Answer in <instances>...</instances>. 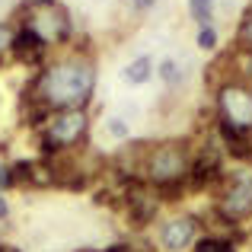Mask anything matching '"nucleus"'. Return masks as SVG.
<instances>
[{"label": "nucleus", "instance_id": "4468645a", "mask_svg": "<svg viewBox=\"0 0 252 252\" xmlns=\"http://www.w3.org/2000/svg\"><path fill=\"white\" fill-rule=\"evenodd\" d=\"M157 74H160V80L166 86H176L182 80V67H179L176 58H166V61H160V67H157Z\"/></svg>", "mask_w": 252, "mask_h": 252}, {"label": "nucleus", "instance_id": "20e7f679", "mask_svg": "<svg viewBox=\"0 0 252 252\" xmlns=\"http://www.w3.org/2000/svg\"><path fill=\"white\" fill-rule=\"evenodd\" d=\"M217 198L214 208L227 217L230 223L243 227L246 220H252V166L240 163L236 169H227V176L217 185Z\"/></svg>", "mask_w": 252, "mask_h": 252}, {"label": "nucleus", "instance_id": "2eb2a0df", "mask_svg": "<svg viewBox=\"0 0 252 252\" xmlns=\"http://www.w3.org/2000/svg\"><path fill=\"white\" fill-rule=\"evenodd\" d=\"M195 45H198L201 51H214V48H217V29H214V26H198Z\"/></svg>", "mask_w": 252, "mask_h": 252}, {"label": "nucleus", "instance_id": "7ed1b4c3", "mask_svg": "<svg viewBox=\"0 0 252 252\" xmlns=\"http://www.w3.org/2000/svg\"><path fill=\"white\" fill-rule=\"evenodd\" d=\"M35 134H38V147H42L45 157L70 154V150H77V144H86V134H90V115H86V109L51 112Z\"/></svg>", "mask_w": 252, "mask_h": 252}, {"label": "nucleus", "instance_id": "f257e3e1", "mask_svg": "<svg viewBox=\"0 0 252 252\" xmlns=\"http://www.w3.org/2000/svg\"><path fill=\"white\" fill-rule=\"evenodd\" d=\"M96 93V64L86 51H74L67 58L45 64L26 86V109L42 112H64V109H86Z\"/></svg>", "mask_w": 252, "mask_h": 252}, {"label": "nucleus", "instance_id": "39448f33", "mask_svg": "<svg viewBox=\"0 0 252 252\" xmlns=\"http://www.w3.org/2000/svg\"><path fill=\"white\" fill-rule=\"evenodd\" d=\"M214 118L252 134V86L240 77H227L214 86Z\"/></svg>", "mask_w": 252, "mask_h": 252}, {"label": "nucleus", "instance_id": "412c9836", "mask_svg": "<svg viewBox=\"0 0 252 252\" xmlns=\"http://www.w3.org/2000/svg\"><path fill=\"white\" fill-rule=\"evenodd\" d=\"M154 3H157V0H131V6H134V10H150Z\"/></svg>", "mask_w": 252, "mask_h": 252}, {"label": "nucleus", "instance_id": "6ab92c4d", "mask_svg": "<svg viewBox=\"0 0 252 252\" xmlns=\"http://www.w3.org/2000/svg\"><path fill=\"white\" fill-rule=\"evenodd\" d=\"M13 185H16V176H13V163H3V160H0V195H3V191H10Z\"/></svg>", "mask_w": 252, "mask_h": 252}, {"label": "nucleus", "instance_id": "4be33fe9", "mask_svg": "<svg viewBox=\"0 0 252 252\" xmlns=\"http://www.w3.org/2000/svg\"><path fill=\"white\" fill-rule=\"evenodd\" d=\"M0 252H19V249H13V246H6V243H0Z\"/></svg>", "mask_w": 252, "mask_h": 252}, {"label": "nucleus", "instance_id": "f8f14e48", "mask_svg": "<svg viewBox=\"0 0 252 252\" xmlns=\"http://www.w3.org/2000/svg\"><path fill=\"white\" fill-rule=\"evenodd\" d=\"M189 13L198 26H211V19H214V0H189Z\"/></svg>", "mask_w": 252, "mask_h": 252}, {"label": "nucleus", "instance_id": "dca6fc26", "mask_svg": "<svg viewBox=\"0 0 252 252\" xmlns=\"http://www.w3.org/2000/svg\"><path fill=\"white\" fill-rule=\"evenodd\" d=\"M105 131H109L112 137H118V141H128V134H131V128H128V122L125 118H118V115H112V118H105Z\"/></svg>", "mask_w": 252, "mask_h": 252}, {"label": "nucleus", "instance_id": "f3484780", "mask_svg": "<svg viewBox=\"0 0 252 252\" xmlns=\"http://www.w3.org/2000/svg\"><path fill=\"white\" fill-rule=\"evenodd\" d=\"M240 80H246L252 86V51H240V64H236V74Z\"/></svg>", "mask_w": 252, "mask_h": 252}, {"label": "nucleus", "instance_id": "9d476101", "mask_svg": "<svg viewBox=\"0 0 252 252\" xmlns=\"http://www.w3.org/2000/svg\"><path fill=\"white\" fill-rule=\"evenodd\" d=\"M150 77H154V58H147V55H141V58H134V61H128V64H125V70H122V80L131 83V86L147 83Z\"/></svg>", "mask_w": 252, "mask_h": 252}, {"label": "nucleus", "instance_id": "5701e85b", "mask_svg": "<svg viewBox=\"0 0 252 252\" xmlns=\"http://www.w3.org/2000/svg\"><path fill=\"white\" fill-rule=\"evenodd\" d=\"M0 3H3V0H0Z\"/></svg>", "mask_w": 252, "mask_h": 252}, {"label": "nucleus", "instance_id": "1a4fd4ad", "mask_svg": "<svg viewBox=\"0 0 252 252\" xmlns=\"http://www.w3.org/2000/svg\"><path fill=\"white\" fill-rule=\"evenodd\" d=\"M10 55L16 58L19 64H26V67H45V55H48V45H45L32 29H26V26H23V29L16 32V38H13Z\"/></svg>", "mask_w": 252, "mask_h": 252}, {"label": "nucleus", "instance_id": "a211bd4d", "mask_svg": "<svg viewBox=\"0 0 252 252\" xmlns=\"http://www.w3.org/2000/svg\"><path fill=\"white\" fill-rule=\"evenodd\" d=\"M13 38H16V29H13L10 23H0V58H3V55H10Z\"/></svg>", "mask_w": 252, "mask_h": 252}, {"label": "nucleus", "instance_id": "aec40b11", "mask_svg": "<svg viewBox=\"0 0 252 252\" xmlns=\"http://www.w3.org/2000/svg\"><path fill=\"white\" fill-rule=\"evenodd\" d=\"M10 220V204H6V198L0 195V223H6Z\"/></svg>", "mask_w": 252, "mask_h": 252}, {"label": "nucleus", "instance_id": "423d86ee", "mask_svg": "<svg viewBox=\"0 0 252 252\" xmlns=\"http://www.w3.org/2000/svg\"><path fill=\"white\" fill-rule=\"evenodd\" d=\"M26 29H32L38 38H42L48 48H58V45H67L74 38V23H70V13L61 10L58 3H29L26 6Z\"/></svg>", "mask_w": 252, "mask_h": 252}, {"label": "nucleus", "instance_id": "0eeeda50", "mask_svg": "<svg viewBox=\"0 0 252 252\" xmlns=\"http://www.w3.org/2000/svg\"><path fill=\"white\" fill-rule=\"evenodd\" d=\"M223 176H227V166H223V147H220V141H217V134H208L198 147H191L189 191L217 189Z\"/></svg>", "mask_w": 252, "mask_h": 252}, {"label": "nucleus", "instance_id": "6e6552de", "mask_svg": "<svg viewBox=\"0 0 252 252\" xmlns=\"http://www.w3.org/2000/svg\"><path fill=\"white\" fill-rule=\"evenodd\" d=\"M201 227L198 214H172L157 227V246L163 252H189L201 236Z\"/></svg>", "mask_w": 252, "mask_h": 252}, {"label": "nucleus", "instance_id": "ddd939ff", "mask_svg": "<svg viewBox=\"0 0 252 252\" xmlns=\"http://www.w3.org/2000/svg\"><path fill=\"white\" fill-rule=\"evenodd\" d=\"M236 51H252V10L236 26Z\"/></svg>", "mask_w": 252, "mask_h": 252}, {"label": "nucleus", "instance_id": "f03ea898", "mask_svg": "<svg viewBox=\"0 0 252 252\" xmlns=\"http://www.w3.org/2000/svg\"><path fill=\"white\" fill-rule=\"evenodd\" d=\"M189 169H191V144L172 137V141H160L147 147L141 179L154 185L160 201H179L189 191Z\"/></svg>", "mask_w": 252, "mask_h": 252}, {"label": "nucleus", "instance_id": "9b49d317", "mask_svg": "<svg viewBox=\"0 0 252 252\" xmlns=\"http://www.w3.org/2000/svg\"><path fill=\"white\" fill-rule=\"evenodd\" d=\"M236 236H223V233H201L195 240L191 252H236Z\"/></svg>", "mask_w": 252, "mask_h": 252}, {"label": "nucleus", "instance_id": "b1692460", "mask_svg": "<svg viewBox=\"0 0 252 252\" xmlns=\"http://www.w3.org/2000/svg\"><path fill=\"white\" fill-rule=\"evenodd\" d=\"M134 252H137V249H134Z\"/></svg>", "mask_w": 252, "mask_h": 252}]
</instances>
